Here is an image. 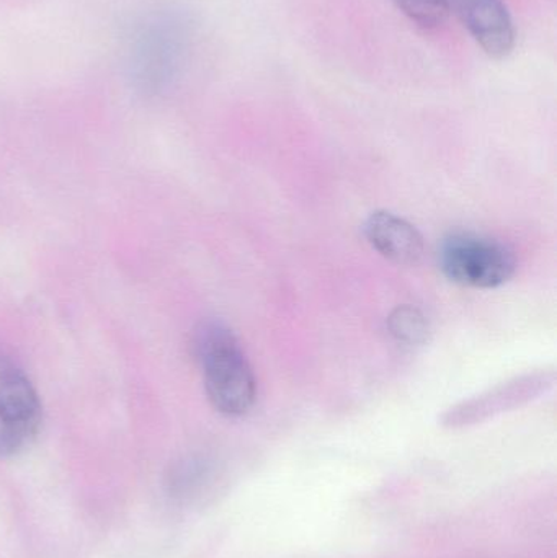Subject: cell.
Here are the masks:
<instances>
[{
    "label": "cell",
    "mask_w": 557,
    "mask_h": 558,
    "mask_svg": "<svg viewBox=\"0 0 557 558\" xmlns=\"http://www.w3.org/2000/svg\"><path fill=\"white\" fill-rule=\"evenodd\" d=\"M553 376L548 374H536V376L520 377L513 383L506 384L486 396L468 400L461 405L451 409L444 416V425L448 428H461V426L474 425L491 418L497 413L513 409L520 403L529 402L543 392L552 384Z\"/></svg>",
    "instance_id": "5b68a950"
},
{
    "label": "cell",
    "mask_w": 557,
    "mask_h": 558,
    "mask_svg": "<svg viewBox=\"0 0 557 558\" xmlns=\"http://www.w3.org/2000/svg\"><path fill=\"white\" fill-rule=\"evenodd\" d=\"M396 5L422 28H437L448 16L445 0H395Z\"/></svg>",
    "instance_id": "ba28073f"
},
{
    "label": "cell",
    "mask_w": 557,
    "mask_h": 558,
    "mask_svg": "<svg viewBox=\"0 0 557 558\" xmlns=\"http://www.w3.org/2000/svg\"><path fill=\"white\" fill-rule=\"evenodd\" d=\"M445 3L487 56L504 59L513 51L516 26L504 0H445Z\"/></svg>",
    "instance_id": "277c9868"
},
{
    "label": "cell",
    "mask_w": 557,
    "mask_h": 558,
    "mask_svg": "<svg viewBox=\"0 0 557 558\" xmlns=\"http://www.w3.org/2000/svg\"><path fill=\"white\" fill-rule=\"evenodd\" d=\"M438 265L445 277L467 288L493 289L516 274L517 260L506 245L471 234L455 232L438 248Z\"/></svg>",
    "instance_id": "7a4b0ae2"
},
{
    "label": "cell",
    "mask_w": 557,
    "mask_h": 558,
    "mask_svg": "<svg viewBox=\"0 0 557 558\" xmlns=\"http://www.w3.org/2000/svg\"><path fill=\"white\" fill-rule=\"evenodd\" d=\"M41 400L25 371L0 351V458L22 452L41 428Z\"/></svg>",
    "instance_id": "3957f363"
},
{
    "label": "cell",
    "mask_w": 557,
    "mask_h": 558,
    "mask_svg": "<svg viewBox=\"0 0 557 558\" xmlns=\"http://www.w3.org/2000/svg\"><path fill=\"white\" fill-rule=\"evenodd\" d=\"M392 337L405 347H417L427 340L428 322L422 311L412 305H401L388 318Z\"/></svg>",
    "instance_id": "52a82bcc"
},
{
    "label": "cell",
    "mask_w": 557,
    "mask_h": 558,
    "mask_svg": "<svg viewBox=\"0 0 557 558\" xmlns=\"http://www.w3.org/2000/svg\"><path fill=\"white\" fill-rule=\"evenodd\" d=\"M363 234L373 248L392 264L417 265L424 257L421 232L401 216L389 211L370 215Z\"/></svg>",
    "instance_id": "8992f818"
},
{
    "label": "cell",
    "mask_w": 557,
    "mask_h": 558,
    "mask_svg": "<svg viewBox=\"0 0 557 558\" xmlns=\"http://www.w3.org/2000/svg\"><path fill=\"white\" fill-rule=\"evenodd\" d=\"M195 354L216 412L232 418L247 415L257 400V380L231 328L215 320L199 325Z\"/></svg>",
    "instance_id": "6da1fadb"
}]
</instances>
